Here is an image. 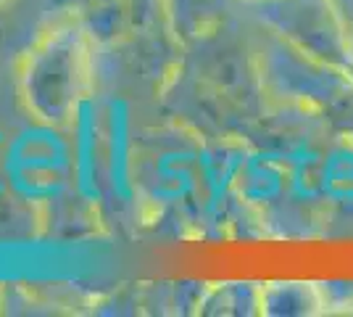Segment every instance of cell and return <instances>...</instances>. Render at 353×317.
<instances>
[{
  "instance_id": "1",
  "label": "cell",
  "mask_w": 353,
  "mask_h": 317,
  "mask_svg": "<svg viewBox=\"0 0 353 317\" xmlns=\"http://www.w3.org/2000/svg\"><path fill=\"white\" fill-rule=\"evenodd\" d=\"M90 88V50L74 30L56 32L30 56L24 93L30 108L45 122H66Z\"/></svg>"
}]
</instances>
